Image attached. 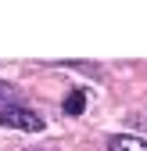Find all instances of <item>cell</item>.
I'll return each mask as SVG.
<instances>
[{
  "label": "cell",
  "instance_id": "obj_1",
  "mask_svg": "<svg viewBox=\"0 0 147 151\" xmlns=\"http://www.w3.org/2000/svg\"><path fill=\"white\" fill-rule=\"evenodd\" d=\"M0 126H7V129H25V133H40L47 122H43V115H36L32 108L7 104V108H0Z\"/></svg>",
  "mask_w": 147,
  "mask_h": 151
},
{
  "label": "cell",
  "instance_id": "obj_4",
  "mask_svg": "<svg viewBox=\"0 0 147 151\" xmlns=\"http://www.w3.org/2000/svg\"><path fill=\"white\" fill-rule=\"evenodd\" d=\"M7 104H14V86L0 83V108H7Z\"/></svg>",
  "mask_w": 147,
  "mask_h": 151
},
{
  "label": "cell",
  "instance_id": "obj_3",
  "mask_svg": "<svg viewBox=\"0 0 147 151\" xmlns=\"http://www.w3.org/2000/svg\"><path fill=\"white\" fill-rule=\"evenodd\" d=\"M83 108H86V93L83 90H72L65 97V115H83Z\"/></svg>",
  "mask_w": 147,
  "mask_h": 151
},
{
  "label": "cell",
  "instance_id": "obj_2",
  "mask_svg": "<svg viewBox=\"0 0 147 151\" xmlns=\"http://www.w3.org/2000/svg\"><path fill=\"white\" fill-rule=\"evenodd\" d=\"M108 151H147V140L133 137V133H115L108 140Z\"/></svg>",
  "mask_w": 147,
  "mask_h": 151
}]
</instances>
